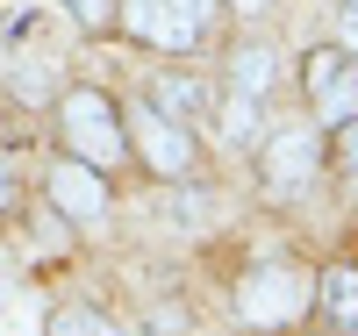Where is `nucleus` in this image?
Returning <instances> with one entry per match:
<instances>
[{"mask_svg":"<svg viewBox=\"0 0 358 336\" xmlns=\"http://www.w3.org/2000/svg\"><path fill=\"white\" fill-rule=\"evenodd\" d=\"M308 308H315V272L294 265V258H265V265H251L244 279H236V308L229 315L244 329H287Z\"/></svg>","mask_w":358,"mask_h":336,"instance_id":"obj_1","label":"nucleus"},{"mask_svg":"<svg viewBox=\"0 0 358 336\" xmlns=\"http://www.w3.org/2000/svg\"><path fill=\"white\" fill-rule=\"evenodd\" d=\"M57 129H65V158L94 165V172L122 165V150H129L122 115H115V101L101 94V86H72V94L57 101Z\"/></svg>","mask_w":358,"mask_h":336,"instance_id":"obj_2","label":"nucleus"},{"mask_svg":"<svg viewBox=\"0 0 358 336\" xmlns=\"http://www.w3.org/2000/svg\"><path fill=\"white\" fill-rule=\"evenodd\" d=\"M122 136H129V150H136V158L151 165L158 179H187V172H194V136L179 129L172 115H158L151 101H136V108H129Z\"/></svg>","mask_w":358,"mask_h":336,"instance_id":"obj_3","label":"nucleus"},{"mask_svg":"<svg viewBox=\"0 0 358 336\" xmlns=\"http://www.w3.org/2000/svg\"><path fill=\"white\" fill-rule=\"evenodd\" d=\"M258 172H265L273 193H301L308 179L322 172V136L301 129V122H294V129H265L258 136Z\"/></svg>","mask_w":358,"mask_h":336,"instance_id":"obj_4","label":"nucleus"},{"mask_svg":"<svg viewBox=\"0 0 358 336\" xmlns=\"http://www.w3.org/2000/svg\"><path fill=\"white\" fill-rule=\"evenodd\" d=\"M115 15H122V29L136 43H151V50H165V57H187V50H201V29L172 8V0H115Z\"/></svg>","mask_w":358,"mask_h":336,"instance_id":"obj_5","label":"nucleus"},{"mask_svg":"<svg viewBox=\"0 0 358 336\" xmlns=\"http://www.w3.org/2000/svg\"><path fill=\"white\" fill-rule=\"evenodd\" d=\"M43 193H50V207H57L65 222H101V215H108V179H101L94 165H79V158H57Z\"/></svg>","mask_w":358,"mask_h":336,"instance_id":"obj_6","label":"nucleus"},{"mask_svg":"<svg viewBox=\"0 0 358 336\" xmlns=\"http://www.w3.org/2000/svg\"><path fill=\"white\" fill-rule=\"evenodd\" d=\"M143 101H151L158 115H172L179 129H194V122L208 115V86H201L194 72H158V79H151V94H143Z\"/></svg>","mask_w":358,"mask_h":336,"instance_id":"obj_7","label":"nucleus"},{"mask_svg":"<svg viewBox=\"0 0 358 336\" xmlns=\"http://www.w3.org/2000/svg\"><path fill=\"white\" fill-rule=\"evenodd\" d=\"M315 308L330 329H358V265H330L315 279Z\"/></svg>","mask_w":358,"mask_h":336,"instance_id":"obj_8","label":"nucleus"},{"mask_svg":"<svg viewBox=\"0 0 358 336\" xmlns=\"http://www.w3.org/2000/svg\"><path fill=\"white\" fill-rule=\"evenodd\" d=\"M215 122H222V143L229 150H258V136H265V108H258V94H222V108H215Z\"/></svg>","mask_w":358,"mask_h":336,"instance_id":"obj_9","label":"nucleus"},{"mask_svg":"<svg viewBox=\"0 0 358 336\" xmlns=\"http://www.w3.org/2000/svg\"><path fill=\"white\" fill-rule=\"evenodd\" d=\"M273 72H280L273 43H236V50H229V86H236V94H258V101H265Z\"/></svg>","mask_w":358,"mask_h":336,"instance_id":"obj_10","label":"nucleus"},{"mask_svg":"<svg viewBox=\"0 0 358 336\" xmlns=\"http://www.w3.org/2000/svg\"><path fill=\"white\" fill-rule=\"evenodd\" d=\"M344 65H351V50H344V43L308 50V57H301V86H308V101H330V86L344 79Z\"/></svg>","mask_w":358,"mask_h":336,"instance_id":"obj_11","label":"nucleus"},{"mask_svg":"<svg viewBox=\"0 0 358 336\" xmlns=\"http://www.w3.org/2000/svg\"><path fill=\"white\" fill-rule=\"evenodd\" d=\"M43 8H29V0H8V8H0V43L8 50H29V43H43Z\"/></svg>","mask_w":358,"mask_h":336,"instance_id":"obj_12","label":"nucleus"},{"mask_svg":"<svg viewBox=\"0 0 358 336\" xmlns=\"http://www.w3.org/2000/svg\"><path fill=\"white\" fill-rule=\"evenodd\" d=\"M43 336H122V329H115V322H108L101 308H57Z\"/></svg>","mask_w":358,"mask_h":336,"instance_id":"obj_13","label":"nucleus"},{"mask_svg":"<svg viewBox=\"0 0 358 336\" xmlns=\"http://www.w3.org/2000/svg\"><path fill=\"white\" fill-rule=\"evenodd\" d=\"M330 122H344V115H358V65H344V79L330 86V101H315Z\"/></svg>","mask_w":358,"mask_h":336,"instance_id":"obj_14","label":"nucleus"},{"mask_svg":"<svg viewBox=\"0 0 358 336\" xmlns=\"http://www.w3.org/2000/svg\"><path fill=\"white\" fill-rule=\"evenodd\" d=\"M50 8L72 15L79 29H108V22H115V0H50Z\"/></svg>","mask_w":358,"mask_h":336,"instance_id":"obj_15","label":"nucleus"},{"mask_svg":"<svg viewBox=\"0 0 358 336\" xmlns=\"http://www.w3.org/2000/svg\"><path fill=\"white\" fill-rule=\"evenodd\" d=\"M22 207V165H15V150H0V215H15Z\"/></svg>","mask_w":358,"mask_h":336,"instance_id":"obj_16","label":"nucleus"},{"mask_svg":"<svg viewBox=\"0 0 358 336\" xmlns=\"http://www.w3.org/2000/svg\"><path fill=\"white\" fill-rule=\"evenodd\" d=\"M337 43L358 57V0H337Z\"/></svg>","mask_w":358,"mask_h":336,"instance_id":"obj_17","label":"nucleus"},{"mask_svg":"<svg viewBox=\"0 0 358 336\" xmlns=\"http://www.w3.org/2000/svg\"><path fill=\"white\" fill-rule=\"evenodd\" d=\"M337 158L358 172V115H344V122H337Z\"/></svg>","mask_w":358,"mask_h":336,"instance_id":"obj_18","label":"nucleus"},{"mask_svg":"<svg viewBox=\"0 0 358 336\" xmlns=\"http://www.w3.org/2000/svg\"><path fill=\"white\" fill-rule=\"evenodd\" d=\"M172 8H179V15H187L201 36H208V22H215V8H222V0H172Z\"/></svg>","mask_w":358,"mask_h":336,"instance_id":"obj_19","label":"nucleus"},{"mask_svg":"<svg viewBox=\"0 0 358 336\" xmlns=\"http://www.w3.org/2000/svg\"><path fill=\"white\" fill-rule=\"evenodd\" d=\"M229 8H244V15H265V8H273V0H229Z\"/></svg>","mask_w":358,"mask_h":336,"instance_id":"obj_20","label":"nucleus"},{"mask_svg":"<svg viewBox=\"0 0 358 336\" xmlns=\"http://www.w3.org/2000/svg\"><path fill=\"white\" fill-rule=\"evenodd\" d=\"M344 336H358V329H344Z\"/></svg>","mask_w":358,"mask_h":336,"instance_id":"obj_21","label":"nucleus"},{"mask_svg":"<svg viewBox=\"0 0 358 336\" xmlns=\"http://www.w3.org/2000/svg\"><path fill=\"white\" fill-rule=\"evenodd\" d=\"M151 336H158V329H151Z\"/></svg>","mask_w":358,"mask_h":336,"instance_id":"obj_22","label":"nucleus"}]
</instances>
